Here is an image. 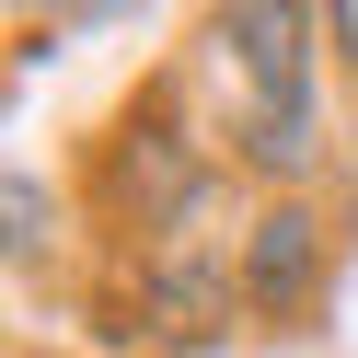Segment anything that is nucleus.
<instances>
[{
    "label": "nucleus",
    "instance_id": "3",
    "mask_svg": "<svg viewBox=\"0 0 358 358\" xmlns=\"http://www.w3.org/2000/svg\"><path fill=\"white\" fill-rule=\"evenodd\" d=\"M0 208H12V266H35V255L58 243V196L35 185V162H12V173H0Z\"/></svg>",
    "mask_w": 358,
    "mask_h": 358
},
{
    "label": "nucleus",
    "instance_id": "4",
    "mask_svg": "<svg viewBox=\"0 0 358 358\" xmlns=\"http://www.w3.org/2000/svg\"><path fill=\"white\" fill-rule=\"evenodd\" d=\"M324 70L358 81V0H324Z\"/></svg>",
    "mask_w": 358,
    "mask_h": 358
},
{
    "label": "nucleus",
    "instance_id": "1",
    "mask_svg": "<svg viewBox=\"0 0 358 358\" xmlns=\"http://www.w3.org/2000/svg\"><path fill=\"white\" fill-rule=\"evenodd\" d=\"M185 81L208 93V127H220V150H231L243 185L312 196V173L335 162V139H324V12L231 0V12L196 24Z\"/></svg>",
    "mask_w": 358,
    "mask_h": 358
},
{
    "label": "nucleus",
    "instance_id": "2",
    "mask_svg": "<svg viewBox=\"0 0 358 358\" xmlns=\"http://www.w3.org/2000/svg\"><path fill=\"white\" fill-rule=\"evenodd\" d=\"M335 289V220L312 196H255L243 220V324H312Z\"/></svg>",
    "mask_w": 358,
    "mask_h": 358
}]
</instances>
